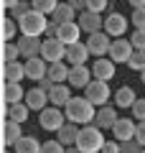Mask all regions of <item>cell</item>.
Wrapping results in <instances>:
<instances>
[{"label": "cell", "mask_w": 145, "mask_h": 153, "mask_svg": "<svg viewBox=\"0 0 145 153\" xmlns=\"http://www.w3.org/2000/svg\"><path fill=\"white\" fill-rule=\"evenodd\" d=\"M84 44H87V49H89L92 56H97V59H104V54H109V46H112V41H109V36H107L104 31H99V33H94V36H89Z\"/></svg>", "instance_id": "8"}, {"label": "cell", "mask_w": 145, "mask_h": 153, "mask_svg": "<svg viewBox=\"0 0 145 153\" xmlns=\"http://www.w3.org/2000/svg\"><path fill=\"white\" fill-rule=\"evenodd\" d=\"M18 46H21L23 61H31V59H38V56H41L43 41H41V38H31V36H21V38H18Z\"/></svg>", "instance_id": "11"}, {"label": "cell", "mask_w": 145, "mask_h": 153, "mask_svg": "<svg viewBox=\"0 0 145 153\" xmlns=\"http://www.w3.org/2000/svg\"><path fill=\"white\" fill-rule=\"evenodd\" d=\"M31 8H33L36 13H41V16H46V18H48V16H54V13H56L59 3H56V0H33Z\"/></svg>", "instance_id": "31"}, {"label": "cell", "mask_w": 145, "mask_h": 153, "mask_svg": "<svg viewBox=\"0 0 145 153\" xmlns=\"http://www.w3.org/2000/svg\"><path fill=\"white\" fill-rule=\"evenodd\" d=\"M122 153H143V146L138 140H127V143H122Z\"/></svg>", "instance_id": "39"}, {"label": "cell", "mask_w": 145, "mask_h": 153, "mask_svg": "<svg viewBox=\"0 0 145 153\" xmlns=\"http://www.w3.org/2000/svg\"><path fill=\"white\" fill-rule=\"evenodd\" d=\"M102 153H122V143L107 140V143H104V148H102Z\"/></svg>", "instance_id": "40"}, {"label": "cell", "mask_w": 145, "mask_h": 153, "mask_svg": "<svg viewBox=\"0 0 145 153\" xmlns=\"http://www.w3.org/2000/svg\"><path fill=\"white\" fill-rule=\"evenodd\" d=\"M43 76H48V64L38 56V59H31L26 61V79H31V82H41Z\"/></svg>", "instance_id": "19"}, {"label": "cell", "mask_w": 145, "mask_h": 153, "mask_svg": "<svg viewBox=\"0 0 145 153\" xmlns=\"http://www.w3.org/2000/svg\"><path fill=\"white\" fill-rule=\"evenodd\" d=\"M89 49H87V44H74L66 49V64L69 66H87V59H89Z\"/></svg>", "instance_id": "16"}, {"label": "cell", "mask_w": 145, "mask_h": 153, "mask_svg": "<svg viewBox=\"0 0 145 153\" xmlns=\"http://www.w3.org/2000/svg\"><path fill=\"white\" fill-rule=\"evenodd\" d=\"M127 66L132 71H145V51H135L132 59L127 61Z\"/></svg>", "instance_id": "34"}, {"label": "cell", "mask_w": 145, "mask_h": 153, "mask_svg": "<svg viewBox=\"0 0 145 153\" xmlns=\"http://www.w3.org/2000/svg\"><path fill=\"white\" fill-rule=\"evenodd\" d=\"M130 112H132V120L135 123H145V100H138Z\"/></svg>", "instance_id": "36"}, {"label": "cell", "mask_w": 145, "mask_h": 153, "mask_svg": "<svg viewBox=\"0 0 145 153\" xmlns=\"http://www.w3.org/2000/svg\"><path fill=\"white\" fill-rule=\"evenodd\" d=\"M130 23L135 26V31H145V8H138V10H132V18H130Z\"/></svg>", "instance_id": "35"}, {"label": "cell", "mask_w": 145, "mask_h": 153, "mask_svg": "<svg viewBox=\"0 0 145 153\" xmlns=\"http://www.w3.org/2000/svg\"><path fill=\"white\" fill-rule=\"evenodd\" d=\"M107 8H109V0H87V10L94 16H102Z\"/></svg>", "instance_id": "33"}, {"label": "cell", "mask_w": 145, "mask_h": 153, "mask_svg": "<svg viewBox=\"0 0 145 153\" xmlns=\"http://www.w3.org/2000/svg\"><path fill=\"white\" fill-rule=\"evenodd\" d=\"M74 16H76V10L69 3H59V8H56V13L51 16V21H54L56 26H66V23H76Z\"/></svg>", "instance_id": "26"}, {"label": "cell", "mask_w": 145, "mask_h": 153, "mask_svg": "<svg viewBox=\"0 0 145 153\" xmlns=\"http://www.w3.org/2000/svg\"><path fill=\"white\" fill-rule=\"evenodd\" d=\"M79 130H81L79 125H74V123H66V125L59 130V138H56V140H59L61 146L71 148V146H76V138H79Z\"/></svg>", "instance_id": "27"}, {"label": "cell", "mask_w": 145, "mask_h": 153, "mask_svg": "<svg viewBox=\"0 0 145 153\" xmlns=\"http://www.w3.org/2000/svg\"><path fill=\"white\" fill-rule=\"evenodd\" d=\"M21 46L16 44H3V64H13V61H21Z\"/></svg>", "instance_id": "32"}, {"label": "cell", "mask_w": 145, "mask_h": 153, "mask_svg": "<svg viewBox=\"0 0 145 153\" xmlns=\"http://www.w3.org/2000/svg\"><path fill=\"white\" fill-rule=\"evenodd\" d=\"M71 87L69 84H56L51 92H48V100H51V107H66L71 102Z\"/></svg>", "instance_id": "21"}, {"label": "cell", "mask_w": 145, "mask_h": 153, "mask_svg": "<svg viewBox=\"0 0 145 153\" xmlns=\"http://www.w3.org/2000/svg\"><path fill=\"white\" fill-rule=\"evenodd\" d=\"M130 5H132V10H138V8H145V0H130Z\"/></svg>", "instance_id": "43"}, {"label": "cell", "mask_w": 145, "mask_h": 153, "mask_svg": "<svg viewBox=\"0 0 145 153\" xmlns=\"http://www.w3.org/2000/svg\"><path fill=\"white\" fill-rule=\"evenodd\" d=\"M41 148H43V143H38V138H33V135H23L21 143H18L13 151H16V153H41Z\"/></svg>", "instance_id": "29"}, {"label": "cell", "mask_w": 145, "mask_h": 153, "mask_svg": "<svg viewBox=\"0 0 145 153\" xmlns=\"http://www.w3.org/2000/svg\"><path fill=\"white\" fill-rule=\"evenodd\" d=\"M41 153H66V146H61L59 140H46L41 148Z\"/></svg>", "instance_id": "38"}, {"label": "cell", "mask_w": 145, "mask_h": 153, "mask_svg": "<svg viewBox=\"0 0 145 153\" xmlns=\"http://www.w3.org/2000/svg\"><path fill=\"white\" fill-rule=\"evenodd\" d=\"M18 31H21L18 28V21H13L10 16L3 18V44H13V38H16Z\"/></svg>", "instance_id": "30"}, {"label": "cell", "mask_w": 145, "mask_h": 153, "mask_svg": "<svg viewBox=\"0 0 145 153\" xmlns=\"http://www.w3.org/2000/svg\"><path fill=\"white\" fill-rule=\"evenodd\" d=\"M66 120L74 125H92L97 117V107L89 102L87 97H71V102L64 107Z\"/></svg>", "instance_id": "1"}, {"label": "cell", "mask_w": 145, "mask_h": 153, "mask_svg": "<svg viewBox=\"0 0 145 153\" xmlns=\"http://www.w3.org/2000/svg\"><path fill=\"white\" fill-rule=\"evenodd\" d=\"M104 135H102V130L92 123V125H84L79 130V138H76V148H79L81 153H102V148H104Z\"/></svg>", "instance_id": "2"}, {"label": "cell", "mask_w": 145, "mask_h": 153, "mask_svg": "<svg viewBox=\"0 0 145 153\" xmlns=\"http://www.w3.org/2000/svg\"><path fill=\"white\" fill-rule=\"evenodd\" d=\"M46 38H59V26L54 21L48 23V28H46Z\"/></svg>", "instance_id": "42"}, {"label": "cell", "mask_w": 145, "mask_h": 153, "mask_svg": "<svg viewBox=\"0 0 145 153\" xmlns=\"http://www.w3.org/2000/svg\"><path fill=\"white\" fill-rule=\"evenodd\" d=\"M69 71H71V66L66 64V61L48 64V79H51L54 84H64V82H69Z\"/></svg>", "instance_id": "24"}, {"label": "cell", "mask_w": 145, "mask_h": 153, "mask_svg": "<svg viewBox=\"0 0 145 153\" xmlns=\"http://www.w3.org/2000/svg\"><path fill=\"white\" fill-rule=\"evenodd\" d=\"M130 44H132L135 51H145V31H132V36H130Z\"/></svg>", "instance_id": "37"}, {"label": "cell", "mask_w": 145, "mask_h": 153, "mask_svg": "<svg viewBox=\"0 0 145 153\" xmlns=\"http://www.w3.org/2000/svg\"><path fill=\"white\" fill-rule=\"evenodd\" d=\"M66 153H81V151H79L76 146H71V148H66Z\"/></svg>", "instance_id": "44"}, {"label": "cell", "mask_w": 145, "mask_h": 153, "mask_svg": "<svg viewBox=\"0 0 145 153\" xmlns=\"http://www.w3.org/2000/svg\"><path fill=\"white\" fill-rule=\"evenodd\" d=\"M132 54H135V49L130 44V38H115L112 46H109V59L115 64H127L132 59Z\"/></svg>", "instance_id": "7"}, {"label": "cell", "mask_w": 145, "mask_h": 153, "mask_svg": "<svg viewBox=\"0 0 145 153\" xmlns=\"http://www.w3.org/2000/svg\"><path fill=\"white\" fill-rule=\"evenodd\" d=\"M66 123L69 120H66V112L61 107H46L43 112H38V125L48 133H59Z\"/></svg>", "instance_id": "4"}, {"label": "cell", "mask_w": 145, "mask_h": 153, "mask_svg": "<svg viewBox=\"0 0 145 153\" xmlns=\"http://www.w3.org/2000/svg\"><path fill=\"white\" fill-rule=\"evenodd\" d=\"M135 133H138V123L132 117H120L117 125L112 128V135L117 143H127V140H135Z\"/></svg>", "instance_id": "9"}, {"label": "cell", "mask_w": 145, "mask_h": 153, "mask_svg": "<svg viewBox=\"0 0 145 153\" xmlns=\"http://www.w3.org/2000/svg\"><path fill=\"white\" fill-rule=\"evenodd\" d=\"M120 115H117V107H99L97 110V117H94V125L99 128V130H112L115 125H117Z\"/></svg>", "instance_id": "14"}, {"label": "cell", "mask_w": 145, "mask_h": 153, "mask_svg": "<svg viewBox=\"0 0 145 153\" xmlns=\"http://www.w3.org/2000/svg\"><path fill=\"white\" fill-rule=\"evenodd\" d=\"M115 61L112 59H94V64H92V74H94L97 82H107L109 79H115Z\"/></svg>", "instance_id": "12"}, {"label": "cell", "mask_w": 145, "mask_h": 153, "mask_svg": "<svg viewBox=\"0 0 145 153\" xmlns=\"http://www.w3.org/2000/svg\"><path fill=\"white\" fill-rule=\"evenodd\" d=\"M135 140L145 148V123H138V133H135Z\"/></svg>", "instance_id": "41"}, {"label": "cell", "mask_w": 145, "mask_h": 153, "mask_svg": "<svg viewBox=\"0 0 145 153\" xmlns=\"http://www.w3.org/2000/svg\"><path fill=\"white\" fill-rule=\"evenodd\" d=\"M79 28H81V33H89V36H94V33H99V26H104V21H102V16H94V13H89V10H84V13H79Z\"/></svg>", "instance_id": "18"}, {"label": "cell", "mask_w": 145, "mask_h": 153, "mask_svg": "<svg viewBox=\"0 0 145 153\" xmlns=\"http://www.w3.org/2000/svg\"><path fill=\"white\" fill-rule=\"evenodd\" d=\"M28 115H31V107H28L26 102H21V105H8V120H10V123L23 125V123L28 120Z\"/></svg>", "instance_id": "28"}, {"label": "cell", "mask_w": 145, "mask_h": 153, "mask_svg": "<svg viewBox=\"0 0 145 153\" xmlns=\"http://www.w3.org/2000/svg\"><path fill=\"white\" fill-rule=\"evenodd\" d=\"M23 79H26V61L3 64V82H8V84H21Z\"/></svg>", "instance_id": "15"}, {"label": "cell", "mask_w": 145, "mask_h": 153, "mask_svg": "<svg viewBox=\"0 0 145 153\" xmlns=\"http://www.w3.org/2000/svg\"><path fill=\"white\" fill-rule=\"evenodd\" d=\"M23 138V128L18 123H10V120H3V146L5 148H16Z\"/></svg>", "instance_id": "17"}, {"label": "cell", "mask_w": 145, "mask_h": 153, "mask_svg": "<svg viewBox=\"0 0 145 153\" xmlns=\"http://www.w3.org/2000/svg\"><path fill=\"white\" fill-rule=\"evenodd\" d=\"M48 18L46 16H41V13H36V10H31L26 18H21L18 21V28H21V36H31V38H41L43 33H46V28H48Z\"/></svg>", "instance_id": "3"}, {"label": "cell", "mask_w": 145, "mask_h": 153, "mask_svg": "<svg viewBox=\"0 0 145 153\" xmlns=\"http://www.w3.org/2000/svg\"><path fill=\"white\" fill-rule=\"evenodd\" d=\"M84 97L89 100V102L94 105L97 110H99V107H104V105L109 102V97H112V89H109L107 82H97V79H94V82H92L89 87L84 89Z\"/></svg>", "instance_id": "5"}, {"label": "cell", "mask_w": 145, "mask_h": 153, "mask_svg": "<svg viewBox=\"0 0 145 153\" xmlns=\"http://www.w3.org/2000/svg\"><path fill=\"white\" fill-rule=\"evenodd\" d=\"M26 105H28L31 110H38V112H43V110L51 105V100H48V92H43V89H38V87L28 89V92H26Z\"/></svg>", "instance_id": "20"}, {"label": "cell", "mask_w": 145, "mask_h": 153, "mask_svg": "<svg viewBox=\"0 0 145 153\" xmlns=\"http://www.w3.org/2000/svg\"><path fill=\"white\" fill-rule=\"evenodd\" d=\"M143 153H145V148H143Z\"/></svg>", "instance_id": "47"}, {"label": "cell", "mask_w": 145, "mask_h": 153, "mask_svg": "<svg viewBox=\"0 0 145 153\" xmlns=\"http://www.w3.org/2000/svg\"><path fill=\"white\" fill-rule=\"evenodd\" d=\"M79 36H81V28L79 23H66V26H59V41L69 49V46L79 44Z\"/></svg>", "instance_id": "23"}, {"label": "cell", "mask_w": 145, "mask_h": 153, "mask_svg": "<svg viewBox=\"0 0 145 153\" xmlns=\"http://www.w3.org/2000/svg\"><path fill=\"white\" fill-rule=\"evenodd\" d=\"M140 82H143V84H145V71H140Z\"/></svg>", "instance_id": "45"}, {"label": "cell", "mask_w": 145, "mask_h": 153, "mask_svg": "<svg viewBox=\"0 0 145 153\" xmlns=\"http://www.w3.org/2000/svg\"><path fill=\"white\" fill-rule=\"evenodd\" d=\"M127 31V18L122 13H109L104 18V33L107 36H115V38H122V33Z\"/></svg>", "instance_id": "13"}, {"label": "cell", "mask_w": 145, "mask_h": 153, "mask_svg": "<svg viewBox=\"0 0 145 153\" xmlns=\"http://www.w3.org/2000/svg\"><path fill=\"white\" fill-rule=\"evenodd\" d=\"M21 102H26V89L21 84L3 82V105H21Z\"/></svg>", "instance_id": "22"}, {"label": "cell", "mask_w": 145, "mask_h": 153, "mask_svg": "<svg viewBox=\"0 0 145 153\" xmlns=\"http://www.w3.org/2000/svg\"><path fill=\"white\" fill-rule=\"evenodd\" d=\"M41 59L46 64H59V61H66V46L61 44L59 38H46L41 49Z\"/></svg>", "instance_id": "6"}, {"label": "cell", "mask_w": 145, "mask_h": 153, "mask_svg": "<svg viewBox=\"0 0 145 153\" xmlns=\"http://www.w3.org/2000/svg\"><path fill=\"white\" fill-rule=\"evenodd\" d=\"M3 153H10V148H3Z\"/></svg>", "instance_id": "46"}, {"label": "cell", "mask_w": 145, "mask_h": 153, "mask_svg": "<svg viewBox=\"0 0 145 153\" xmlns=\"http://www.w3.org/2000/svg\"><path fill=\"white\" fill-rule=\"evenodd\" d=\"M135 102H138V94H135L132 87H120L117 92H115V107H127V110H132Z\"/></svg>", "instance_id": "25"}, {"label": "cell", "mask_w": 145, "mask_h": 153, "mask_svg": "<svg viewBox=\"0 0 145 153\" xmlns=\"http://www.w3.org/2000/svg\"><path fill=\"white\" fill-rule=\"evenodd\" d=\"M94 82V74H92V66H71V71H69V87H81V89H87L89 84Z\"/></svg>", "instance_id": "10"}]
</instances>
